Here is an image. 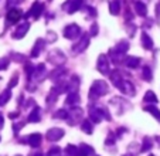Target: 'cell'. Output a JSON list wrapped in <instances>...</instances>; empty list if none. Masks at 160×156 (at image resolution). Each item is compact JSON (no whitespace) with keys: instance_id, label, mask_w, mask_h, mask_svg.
Listing matches in <instances>:
<instances>
[{"instance_id":"46","label":"cell","mask_w":160,"mask_h":156,"mask_svg":"<svg viewBox=\"0 0 160 156\" xmlns=\"http://www.w3.org/2000/svg\"><path fill=\"white\" fill-rule=\"evenodd\" d=\"M128 29H129V36H130V37H133V34H135L136 27L133 26V24H129V26H128Z\"/></svg>"},{"instance_id":"36","label":"cell","mask_w":160,"mask_h":156,"mask_svg":"<svg viewBox=\"0 0 160 156\" xmlns=\"http://www.w3.org/2000/svg\"><path fill=\"white\" fill-rule=\"evenodd\" d=\"M45 156H61V149L58 146H52Z\"/></svg>"},{"instance_id":"12","label":"cell","mask_w":160,"mask_h":156,"mask_svg":"<svg viewBox=\"0 0 160 156\" xmlns=\"http://www.w3.org/2000/svg\"><path fill=\"white\" fill-rule=\"evenodd\" d=\"M64 129H61V128H51V129H48L47 131V133H45V138H47V141H50V142H57V141H60L61 138L64 136Z\"/></svg>"},{"instance_id":"41","label":"cell","mask_w":160,"mask_h":156,"mask_svg":"<svg viewBox=\"0 0 160 156\" xmlns=\"http://www.w3.org/2000/svg\"><path fill=\"white\" fill-rule=\"evenodd\" d=\"M12 57H13V60H14V61H17V63H24V61H26V57H24V55L16 54V53H13V54H12Z\"/></svg>"},{"instance_id":"17","label":"cell","mask_w":160,"mask_h":156,"mask_svg":"<svg viewBox=\"0 0 160 156\" xmlns=\"http://www.w3.org/2000/svg\"><path fill=\"white\" fill-rule=\"evenodd\" d=\"M79 88V78L77 75H72L71 80L67 84V92H78Z\"/></svg>"},{"instance_id":"11","label":"cell","mask_w":160,"mask_h":156,"mask_svg":"<svg viewBox=\"0 0 160 156\" xmlns=\"http://www.w3.org/2000/svg\"><path fill=\"white\" fill-rule=\"evenodd\" d=\"M82 4H84V0H68V2H67L62 7H64V10H65L67 13L72 14V13L81 10Z\"/></svg>"},{"instance_id":"57","label":"cell","mask_w":160,"mask_h":156,"mask_svg":"<svg viewBox=\"0 0 160 156\" xmlns=\"http://www.w3.org/2000/svg\"><path fill=\"white\" fill-rule=\"evenodd\" d=\"M97 156H98V155H97Z\"/></svg>"},{"instance_id":"13","label":"cell","mask_w":160,"mask_h":156,"mask_svg":"<svg viewBox=\"0 0 160 156\" xmlns=\"http://www.w3.org/2000/svg\"><path fill=\"white\" fill-rule=\"evenodd\" d=\"M28 29H30V23H28V21H24V23L18 24L17 29H16V30L13 31V39H16V40L23 39V37H24L26 34H27Z\"/></svg>"},{"instance_id":"55","label":"cell","mask_w":160,"mask_h":156,"mask_svg":"<svg viewBox=\"0 0 160 156\" xmlns=\"http://www.w3.org/2000/svg\"><path fill=\"white\" fill-rule=\"evenodd\" d=\"M16 156H21V155H16Z\"/></svg>"},{"instance_id":"26","label":"cell","mask_w":160,"mask_h":156,"mask_svg":"<svg viewBox=\"0 0 160 156\" xmlns=\"http://www.w3.org/2000/svg\"><path fill=\"white\" fill-rule=\"evenodd\" d=\"M58 95H60L58 90L55 87H52L51 90H50L48 95H47V99H45V101H47V104H50V105H51V104H54V102L58 99Z\"/></svg>"},{"instance_id":"1","label":"cell","mask_w":160,"mask_h":156,"mask_svg":"<svg viewBox=\"0 0 160 156\" xmlns=\"http://www.w3.org/2000/svg\"><path fill=\"white\" fill-rule=\"evenodd\" d=\"M111 75V81L115 84V87L121 91L123 95H128V96H135L136 94V90H135V85L132 84L130 81H126L123 78L121 77V72L119 71H112L109 72Z\"/></svg>"},{"instance_id":"37","label":"cell","mask_w":160,"mask_h":156,"mask_svg":"<svg viewBox=\"0 0 160 156\" xmlns=\"http://www.w3.org/2000/svg\"><path fill=\"white\" fill-rule=\"evenodd\" d=\"M115 139H116L115 133H113V132H109L108 133V138H106V141H105V143L108 145V146H109V145H113V143H115Z\"/></svg>"},{"instance_id":"2","label":"cell","mask_w":160,"mask_h":156,"mask_svg":"<svg viewBox=\"0 0 160 156\" xmlns=\"http://www.w3.org/2000/svg\"><path fill=\"white\" fill-rule=\"evenodd\" d=\"M105 118L106 121H111V114H109L108 108L102 105H92L89 107V119L95 123H99L101 121Z\"/></svg>"},{"instance_id":"33","label":"cell","mask_w":160,"mask_h":156,"mask_svg":"<svg viewBox=\"0 0 160 156\" xmlns=\"http://www.w3.org/2000/svg\"><path fill=\"white\" fill-rule=\"evenodd\" d=\"M142 78L145 80V81H152V78H153V74H152V70L149 68L148 65L143 67V70H142Z\"/></svg>"},{"instance_id":"49","label":"cell","mask_w":160,"mask_h":156,"mask_svg":"<svg viewBox=\"0 0 160 156\" xmlns=\"http://www.w3.org/2000/svg\"><path fill=\"white\" fill-rule=\"evenodd\" d=\"M28 156H42V153L41 152H33V153H30Z\"/></svg>"},{"instance_id":"21","label":"cell","mask_w":160,"mask_h":156,"mask_svg":"<svg viewBox=\"0 0 160 156\" xmlns=\"http://www.w3.org/2000/svg\"><path fill=\"white\" fill-rule=\"evenodd\" d=\"M140 40H142V45L145 50H152V48H153V40H152V37L149 36L146 31H142Z\"/></svg>"},{"instance_id":"42","label":"cell","mask_w":160,"mask_h":156,"mask_svg":"<svg viewBox=\"0 0 160 156\" xmlns=\"http://www.w3.org/2000/svg\"><path fill=\"white\" fill-rule=\"evenodd\" d=\"M9 64H10L9 58H0V70H6L9 67Z\"/></svg>"},{"instance_id":"48","label":"cell","mask_w":160,"mask_h":156,"mask_svg":"<svg viewBox=\"0 0 160 156\" xmlns=\"http://www.w3.org/2000/svg\"><path fill=\"white\" fill-rule=\"evenodd\" d=\"M156 16L157 17H160V2L157 3V7H156Z\"/></svg>"},{"instance_id":"44","label":"cell","mask_w":160,"mask_h":156,"mask_svg":"<svg viewBox=\"0 0 160 156\" xmlns=\"http://www.w3.org/2000/svg\"><path fill=\"white\" fill-rule=\"evenodd\" d=\"M23 126H24V122H17V123H14V125H13V131H14L16 135L20 132V129L23 128Z\"/></svg>"},{"instance_id":"27","label":"cell","mask_w":160,"mask_h":156,"mask_svg":"<svg viewBox=\"0 0 160 156\" xmlns=\"http://www.w3.org/2000/svg\"><path fill=\"white\" fill-rule=\"evenodd\" d=\"M81 129L84 131L87 135H92V132H94V126H92V121L91 119H85L84 122H82L81 125Z\"/></svg>"},{"instance_id":"6","label":"cell","mask_w":160,"mask_h":156,"mask_svg":"<svg viewBox=\"0 0 160 156\" xmlns=\"http://www.w3.org/2000/svg\"><path fill=\"white\" fill-rule=\"evenodd\" d=\"M97 70L102 75H109L111 72V65H109V58L106 54H101L97 61Z\"/></svg>"},{"instance_id":"56","label":"cell","mask_w":160,"mask_h":156,"mask_svg":"<svg viewBox=\"0 0 160 156\" xmlns=\"http://www.w3.org/2000/svg\"><path fill=\"white\" fill-rule=\"evenodd\" d=\"M0 81H2V78H0Z\"/></svg>"},{"instance_id":"50","label":"cell","mask_w":160,"mask_h":156,"mask_svg":"<svg viewBox=\"0 0 160 156\" xmlns=\"http://www.w3.org/2000/svg\"><path fill=\"white\" fill-rule=\"evenodd\" d=\"M3 125H4V119H3V117L0 115V129L3 128Z\"/></svg>"},{"instance_id":"9","label":"cell","mask_w":160,"mask_h":156,"mask_svg":"<svg viewBox=\"0 0 160 156\" xmlns=\"http://www.w3.org/2000/svg\"><path fill=\"white\" fill-rule=\"evenodd\" d=\"M88 45H89V36L88 34H82L81 40H79L78 43H75V44L72 45V54L77 55L79 54V53H82V51H85L88 48Z\"/></svg>"},{"instance_id":"19","label":"cell","mask_w":160,"mask_h":156,"mask_svg":"<svg viewBox=\"0 0 160 156\" xmlns=\"http://www.w3.org/2000/svg\"><path fill=\"white\" fill-rule=\"evenodd\" d=\"M94 148L89 146V145L87 143H81L78 148V153H77V156H92L94 155Z\"/></svg>"},{"instance_id":"20","label":"cell","mask_w":160,"mask_h":156,"mask_svg":"<svg viewBox=\"0 0 160 156\" xmlns=\"http://www.w3.org/2000/svg\"><path fill=\"white\" fill-rule=\"evenodd\" d=\"M44 47H45V41L42 39H38L36 41V44H34V47H33V51H31V57H33V58L38 57L40 53L44 50Z\"/></svg>"},{"instance_id":"54","label":"cell","mask_w":160,"mask_h":156,"mask_svg":"<svg viewBox=\"0 0 160 156\" xmlns=\"http://www.w3.org/2000/svg\"><path fill=\"white\" fill-rule=\"evenodd\" d=\"M149 156H154V155H149Z\"/></svg>"},{"instance_id":"40","label":"cell","mask_w":160,"mask_h":156,"mask_svg":"<svg viewBox=\"0 0 160 156\" xmlns=\"http://www.w3.org/2000/svg\"><path fill=\"white\" fill-rule=\"evenodd\" d=\"M33 71H34V65H33V64H30V63H26V74H27V77H28V78L31 77V74H33Z\"/></svg>"},{"instance_id":"45","label":"cell","mask_w":160,"mask_h":156,"mask_svg":"<svg viewBox=\"0 0 160 156\" xmlns=\"http://www.w3.org/2000/svg\"><path fill=\"white\" fill-rule=\"evenodd\" d=\"M89 33L92 34V36H97V34H98V24H97V23H94L92 26H91Z\"/></svg>"},{"instance_id":"25","label":"cell","mask_w":160,"mask_h":156,"mask_svg":"<svg viewBox=\"0 0 160 156\" xmlns=\"http://www.w3.org/2000/svg\"><path fill=\"white\" fill-rule=\"evenodd\" d=\"M135 12L138 13V16L145 17V16L148 14V7H146V4L142 3V2H135Z\"/></svg>"},{"instance_id":"31","label":"cell","mask_w":160,"mask_h":156,"mask_svg":"<svg viewBox=\"0 0 160 156\" xmlns=\"http://www.w3.org/2000/svg\"><path fill=\"white\" fill-rule=\"evenodd\" d=\"M143 101L149 102V104H156L157 96H156V94H154L153 91H148V92L145 94V96H143Z\"/></svg>"},{"instance_id":"52","label":"cell","mask_w":160,"mask_h":156,"mask_svg":"<svg viewBox=\"0 0 160 156\" xmlns=\"http://www.w3.org/2000/svg\"><path fill=\"white\" fill-rule=\"evenodd\" d=\"M123 156H133L132 153H126V155H123Z\"/></svg>"},{"instance_id":"35","label":"cell","mask_w":160,"mask_h":156,"mask_svg":"<svg viewBox=\"0 0 160 156\" xmlns=\"http://www.w3.org/2000/svg\"><path fill=\"white\" fill-rule=\"evenodd\" d=\"M67 115H68V111L67 109H58L54 114L55 119H67Z\"/></svg>"},{"instance_id":"38","label":"cell","mask_w":160,"mask_h":156,"mask_svg":"<svg viewBox=\"0 0 160 156\" xmlns=\"http://www.w3.org/2000/svg\"><path fill=\"white\" fill-rule=\"evenodd\" d=\"M23 2H24V0H7V2H6V6L9 7V9H13L14 6L23 3Z\"/></svg>"},{"instance_id":"43","label":"cell","mask_w":160,"mask_h":156,"mask_svg":"<svg viewBox=\"0 0 160 156\" xmlns=\"http://www.w3.org/2000/svg\"><path fill=\"white\" fill-rule=\"evenodd\" d=\"M17 81H18V74H14L12 77V80H10V82H9V88L16 87V85H17Z\"/></svg>"},{"instance_id":"7","label":"cell","mask_w":160,"mask_h":156,"mask_svg":"<svg viewBox=\"0 0 160 156\" xmlns=\"http://www.w3.org/2000/svg\"><path fill=\"white\" fill-rule=\"evenodd\" d=\"M81 36V27L78 24L72 23V24H68L65 29H64V37L68 40H75Z\"/></svg>"},{"instance_id":"10","label":"cell","mask_w":160,"mask_h":156,"mask_svg":"<svg viewBox=\"0 0 160 156\" xmlns=\"http://www.w3.org/2000/svg\"><path fill=\"white\" fill-rule=\"evenodd\" d=\"M44 12V3H41V2H34L33 3V6H31V9L28 10L27 13H26V16H24V18H27V17H33V18H40V16H41V13Z\"/></svg>"},{"instance_id":"23","label":"cell","mask_w":160,"mask_h":156,"mask_svg":"<svg viewBox=\"0 0 160 156\" xmlns=\"http://www.w3.org/2000/svg\"><path fill=\"white\" fill-rule=\"evenodd\" d=\"M121 12V0H112L109 3V13L112 16H118Z\"/></svg>"},{"instance_id":"29","label":"cell","mask_w":160,"mask_h":156,"mask_svg":"<svg viewBox=\"0 0 160 156\" xmlns=\"http://www.w3.org/2000/svg\"><path fill=\"white\" fill-rule=\"evenodd\" d=\"M10 98H12V91H10V88H7V90H4L3 92H2V95H0V105L7 104V102L10 101Z\"/></svg>"},{"instance_id":"15","label":"cell","mask_w":160,"mask_h":156,"mask_svg":"<svg viewBox=\"0 0 160 156\" xmlns=\"http://www.w3.org/2000/svg\"><path fill=\"white\" fill-rule=\"evenodd\" d=\"M21 17H23V13H21V10H18V9H10L9 13H7V16H6L7 23L9 24L18 23Z\"/></svg>"},{"instance_id":"3","label":"cell","mask_w":160,"mask_h":156,"mask_svg":"<svg viewBox=\"0 0 160 156\" xmlns=\"http://www.w3.org/2000/svg\"><path fill=\"white\" fill-rule=\"evenodd\" d=\"M108 91H109V87L105 81H102V80H95L92 87L89 88V99L97 101V99L101 98L102 95L108 94Z\"/></svg>"},{"instance_id":"16","label":"cell","mask_w":160,"mask_h":156,"mask_svg":"<svg viewBox=\"0 0 160 156\" xmlns=\"http://www.w3.org/2000/svg\"><path fill=\"white\" fill-rule=\"evenodd\" d=\"M50 78H51L54 82H58V81H62V80H65L67 77V70L61 68V65L58 67V68H55L54 71H51V74L48 75Z\"/></svg>"},{"instance_id":"24","label":"cell","mask_w":160,"mask_h":156,"mask_svg":"<svg viewBox=\"0 0 160 156\" xmlns=\"http://www.w3.org/2000/svg\"><path fill=\"white\" fill-rule=\"evenodd\" d=\"M112 50H115L116 53H121V54L126 55V51L129 50V43H128L126 40H122V41H119L118 44L115 45V48H112Z\"/></svg>"},{"instance_id":"53","label":"cell","mask_w":160,"mask_h":156,"mask_svg":"<svg viewBox=\"0 0 160 156\" xmlns=\"http://www.w3.org/2000/svg\"><path fill=\"white\" fill-rule=\"evenodd\" d=\"M65 156H70V155H67V153H65Z\"/></svg>"},{"instance_id":"8","label":"cell","mask_w":160,"mask_h":156,"mask_svg":"<svg viewBox=\"0 0 160 156\" xmlns=\"http://www.w3.org/2000/svg\"><path fill=\"white\" fill-rule=\"evenodd\" d=\"M47 77H48V74H47L45 65L44 64H38L37 67H34V71H33V74H31L30 78H33L34 82H42Z\"/></svg>"},{"instance_id":"47","label":"cell","mask_w":160,"mask_h":156,"mask_svg":"<svg viewBox=\"0 0 160 156\" xmlns=\"http://www.w3.org/2000/svg\"><path fill=\"white\" fill-rule=\"evenodd\" d=\"M18 115H20V112H17V111H16V112H10V114H9V118H10V119H16Z\"/></svg>"},{"instance_id":"5","label":"cell","mask_w":160,"mask_h":156,"mask_svg":"<svg viewBox=\"0 0 160 156\" xmlns=\"http://www.w3.org/2000/svg\"><path fill=\"white\" fill-rule=\"evenodd\" d=\"M81 118H82V109L79 107H71L70 112L67 115V122L70 123L71 126H75L77 123L81 122Z\"/></svg>"},{"instance_id":"14","label":"cell","mask_w":160,"mask_h":156,"mask_svg":"<svg viewBox=\"0 0 160 156\" xmlns=\"http://www.w3.org/2000/svg\"><path fill=\"white\" fill-rule=\"evenodd\" d=\"M41 135L40 133H31V135H28L27 138L21 139V142L23 143H28L31 148H38L40 145H41Z\"/></svg>"},{"instance_id":"51","label":"cell","mask_w":160,"mask_h":156,"mask_svg":"<svg viewBox=\"0 0 160 156\" xmlns=\"http://www.w3.org/2000/svg\"><path fill=\"white\" fill-rule=\"evenodd\" d=\"M154 139H156V141H157V145H159V146H160V136H154Z\"/></svg>"},{"instance_id":"39","label":"cell","mask_w":160,"mask_h":156,"mask_svg":"<svg viewBox=\"0 0 160 156\" xmlns=\"http://www.w3.org/2000/svg\"><path fill=\"white\" fill-rule=\"evenodd\" d=\"M57 40V34L54 31H47V41L48 43H54Z\"/></svg>"},{"instance_id":"18","label":"cell","mask_w":160,"mask_h":156,"mask_svg":"<svg viewBox=\"0 0 160 156\" xmlns=\"http://www.w3.org/2000/svg\"><path fill=\"white\" fill-rule=\"evenodd\" d=\"M123 63H125V65L129 67V68H138L140 64V58L133 57V55H125Z\"/></svg>"},{"instance_id":"22","label":"cell","mask_w":160,"mask_h":156,"mask_svg":"<svg viewBox=\"0 0 160 156\" xmlns=\"http://www.w3.org/2000/svg\"><path fill=\"white\" fill-rule=\"evenodd\" d=\"M78 102H79L78 92H68V96H67V99H65V105L75 107Z\"/></svg>"},{"instance_id":"34","label":"cell","mask_w":160,"mask_h":156,"mask_svg":"<svg viewBox=\"0 0 160 156\" xmlns=\"http://www.w3.org/2000/svg\"><path fill=\"white\" fill-rule=\"evenodd\" d=\"M65 153L67 155H70V156H77V153H78V148L74 146V145H67Z\"/></svg>"},{"instance_id":"32","label":"cell","mask_w":160,"mask_h":156,"mask_svg":"<svg viewBox=\"0 0 160 156\" xmlns=\"http://www.w3.org/2000/svg\"><path fill=\"white\" fill-rule=\"evenodd\" d=\"M145 111H148V112H150L152 115H153L154 118H156L157 121H160V109L157 108V107H153V105H148V107H145Z\"/></svg>"},{"instance_id":"30","label":"cell","mask_w":160,"mask_h":156,"mask_svg":"<svg viewBox=\"0 0 160 156\" xmlns=\"http://www.w3.org/2000/svg\"><path fill=\"white\" fill-rule=\"evenodd\" d=\"M153 148V141H152L149 136H146L145 139H143V145H142V148H140V152H149V150Z\"/></svg>"},{"instance_id":"28","label":"cell","mask_w":160,"mask_h":156,"mask_svg":"<svg viewBox=\"0 0 160 156\" xmlns=\"http://www.w3.org/2000/svg\"><path fill=\"white\" fill-rule=\"evenodd\" d=\"M28 122H40V108L34 105V109L28 115Z\"/></svg>"},{"instance_id":"4","label":"cell","mask_w":160,"mask_h":156,"mask_svg":"<svg viewBox=\"0 0 160 156\" xmlns=\"http://www.w3.org/2000/svg\"><path fill=\"white\" fill-rule=\"evenodd\" d=\"M47 60H48V63L60 67L67 61V55L64 54L61 50H51L48 54H47Z\"/></svg>"}]
</instances>
